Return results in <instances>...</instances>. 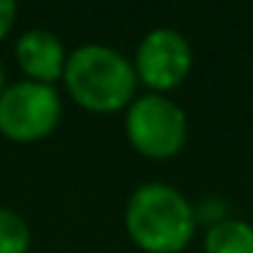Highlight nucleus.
<instances>
[{"instance_id":"obj_1","label":"nucleus","mask_w":253,"mask_h":253,"mask_svg":"<svg viewBox=\"0 0 253 253\" xmlns=\"http://www.w3.org/2000/svg\"><path fill=\"white\" fill-rule=\"evenodd\" d=\"M63 93L90 115H117L139 95V79L131 57L101 41L79 44L68 52Z\"/></svg>"},{"instance_id":"obj_2","label":"nucleus","mask_w":253,"mask_h":253,"mask_svg":"<svg viewBox=\"0 0 253 253\" xmlns=\"http://www.w3.org/2000/svg\"><path fill=\"white\" fill-rule=\"evenodd\" d=\"M126 234L142 253H182L196 237L193 202L169 182H142L123 210Z\"/></svg>"},{"instance_id":"obj_3","label":"nucleus","mask_w":253,"mask_h":253,"mask_svg":"<svg viewBox=\"0 0 253 253\" xmlns=\"http://www.w3.org/2000/svg\"><path fill=\"white\" fill-rule=\"evenodd\" d=\"M123 131L142 158L171 161L188 144V115L171 95L142 93L123 112Z\"/></svg>"},{"instance_id":"obj_4","label":"nucleus","mask_w":253,"mask_h":253,"mask_svg":"<svg viewBox=\"0 0 253 253\" xmlns=\"http://www.w3.org/2000/svg\"><path fill=\"white\" fill-rule=\"evenodd\" d=\"M63 109L60 87L17 79L0 93V136L14 144L44 142L57 131Z\"/></svg>"},{"instance_id":"obj_5","label":"nucleus","mask_w":253,"mask_h":253,"mask_svg":"<svg viewBox=\"0 0 253 253\" xmlns=\"http://www.w3.org/2000/svg\"><path fill=\"white\" fill-rule=\"evenodd\" d=\"M139 87L144 93L169 95L188 79L193 68V46L174 28H153L142 36L131 57Z\"/></svg>"},{"instance_id":"obj_6","label":"nucleus","mask_w":253,"mask_h":253,"mask_svg":"<svg viewBox=\"0 0 253 253\" xmlns=\"http://www.w3.org/2000/svg\"><path fill=\"white\" fill-rule=\"evenodd\" d=\"M14 63L22 79L39 84H60L68 63V49L57 33L46 28H28L14 41Z\"/></svg>"},{"instance_id":"obj_7","label":"nucleus","mask_w":253,"mask_h":253,"mask_svg":"<svg viewBox=\"0 0 253 253\" xmlns=\"http://www.w3.org/2000/svg\"><path fill=\"white\" fill-rule=\"evenodd\" d=\"M204 253H253V223L242 218H226L204 229Z\"/></svg>"},{"instance_id":"obj_8","label":"nucleus","mask_w":253,"mask_h":253,"mask_svg":"<svg viewBox=\"0 0 253 253\" xmlns=\"http://www.w3.org/2000/svg\"><path fill=\"white\" fill-rule=\"evenodd\" d=\"M33 231L25 215L11 207H0V253H30Z\"/></svg>"},{"instance_id":"obj_9","label":"nucleus","mask_w":253,"mask_h":253,"mask_svg":"<svg viewBox=\"0 0 253 253\" xmlns=\"http://www.w3.org/2000/svg\"><path fill=\"white\" fill-rule=\"evenodd\" d=\"M193 215H196V223L207 226V229L215 226V223H220V220H226V218H231L226 202L218 199V196H207V199H202L199 204H193Z\"/></svg>"},{"instance_id":"obj_10","label":"nucleus","mask_w":253,"mask_h":253,"mask_svg":"<svg viewBox=\"0 0 253 253\" xmlns=\"http://www.w3.org/2000/svg\"><path fill=\"white\" fill-rule=\"evenodd\" d=\"M19 17V6L14 0H0V41L8 39V33L14 30Z\"/></svg>"},{"instance_id":"obj_11","label":"nucleus","mask_w":253,"mask_h":253,"mask_svg":"<svg viewBox=\"0 0 253 253\" xmlns=\"http://www.w3.org/2000/svg\"><path fill=\"white\" fill-rule=\"evenodd\" d=\"M6 68H3V60H0V93H3V87H6Z\"/></svg>"}]
</instances>
